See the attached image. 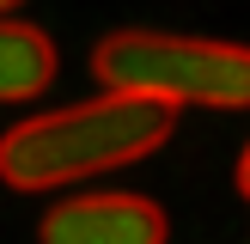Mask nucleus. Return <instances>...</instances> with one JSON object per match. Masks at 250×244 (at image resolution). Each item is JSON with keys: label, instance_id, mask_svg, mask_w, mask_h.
I'll list each match as a JSON object with an SVG mask.
<instances>
[{"label": "nucleus", "instance_id": "obj_1", "mask_svg": "<svg viewBox=\"0 0 250 244\" xmlns=\"http://www.w3.org/2000/svg\"><path fill=\"white\" fill-rule=\"evenodd\" d=\"M177 128V110L134 92H98L85 104H61L24 116L0 134V183L6 189H67L80 177L141 165Z\"/></svg>", "mask_w": 250, "mask_h": 244}, {"label": "nucleus", "instance_id": "obj_2", "mask_svg": "<svg viewBox=\"0 0 250 244\" xmlns=\"http://www.w3.org/2000/svg\"><path fill=\"white\" fill-rule=\"evenodd\" d=\"M104 92H134L165 110H250V49L183 31H110L92 49Z\"/></svg>", "mask_w": 250, "mask_h": 244}, {"label": "nucleus", "instance_id": "obj_3", "mask_svg": "<svg viewBox=\"0 0 250 244\" xmlns=\"http://www.w3.org/2000/svg\"><path fill=\"white\" fill-rule=\"evenodd\" d=\"M165 207L128 189H104V195H67L43 214L37 244H165Z\"/></svg>", "mask_w": 250, "mask_h": 244}, {"label": "nucleus", "instance_id": "obj_4", "mask_svg": "<svg viewBox=\"0 0 250 244\" xmlns=\"http://www.w3.org/2000/svg\"><path fill=\"white\" fill-rule=\"evenodd\" d=\"M55 80V43L24 19H0V104H31Z\"/></svg>", "mask_w": 250, "mask_h": 244}, {"label": "nucleus", "instance_id": "obj_5", "mask_svg": "<svg viewBox=\"0 0 250 244\" xmlns=\"http://www.w3.org/2000/svg\"><path fill=\"white\" fill-rule=\"evenodd\" d=\"M238 189L250 195V141H244V153H238Z\"/></svg>", "mask_w": 250, "mask_h": 244}, {"label": "nucleus", "instance_id": "obj_6", "mask_svg": "<svg viewBox=\"0 0 250 244\" xmlns=\"http://www.w3.org/2000/svg\"><path fill=\"white\" fill-rule=\"evenodd\" d=\"M24 6V0H0V19H12V12H19Z\"/></svg>", "mask_w": 250, "mask_h": 244}]
</instances>
